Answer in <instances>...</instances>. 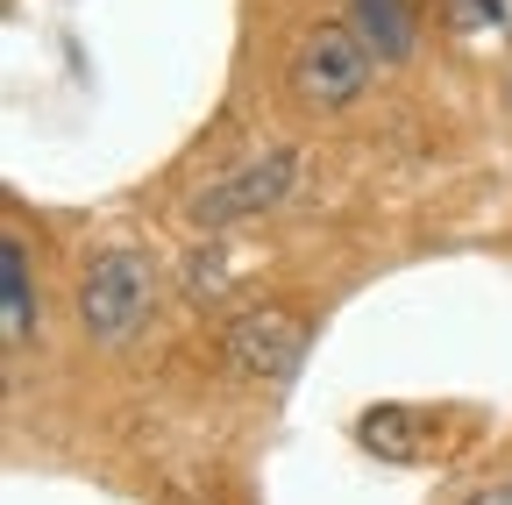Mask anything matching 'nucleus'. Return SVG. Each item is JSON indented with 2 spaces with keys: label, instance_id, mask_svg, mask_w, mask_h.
Masks as SVG:
<instances>
[{
  "label": "nucleus",
  "instance_id": "f257e3e1",
  "mask_svg": "<svg viewBox=\"0 0 512 505\" xmlns=\"http://www.w3.org/2000/svg\"><path fill=\"white\" fill-rule=\"evenodd\" d=\"M157 292H164V271L150 249L136 242H114V249H93L79 264V285H72V313H79V335L93 349H121L150 328L157 313Z\"/></svg>",
  "mask_w": 512,
  "mask_h": 505
},
{
  "label": "nucleus",
  "instance_id": "423d86ee",
  "mask_svg": "<svg viewBox=\"0 0 512 505\" xmlns=\"http://www.w3.org/2000/svg\"><path fill=\"white\" fill-rule=\"evenodd\" d=\"M36 335V285H29V242L8 228L0 235V342L22 349Z\"/></svg>",
  "mask_w": 512,
  "mask_h": 505
},
{
  "label": "nucleus",
  "instance_id": "20e7f679",
  "mask_svg": "<svg viewBox=\"0 0 512 505\" xmlns=\"http://www.w3.org/2000/svg\"><path fill=\"white\" fill-rule=\"evenodd\" d=\"M228 370L249 377V385H292V370L306 356V321L285 306H249L228 321V342H221Z\"/></svg>",
  "mask_w": 512,
  "mask_h": 505
},
{
  "label": "nucleus",
  "instance_id": "0eeeda50",
  "mask_svg": "<svg viewBox=\"0 0 512 505\" xmlns=\"http://www.w3.org/2000/svg\"><path fill=\"white\" fill-rule=\"evenodd\" d=\"M349 22L363 29V43L384 65H406L413 57V8L406 0H349Z\"/></svg>",
  "mask_w": 512,
  "mask_h": 505
},
{
  "label": "nucleus",
  "instance_id": "7ed1b4c3",
  "mask_svg": "<svg viewBox=\"0 0 512 505\" xmlns=\"http://www.w3.org/2000/svg\"><path fill=\"white\" fill-rule=\"evenodd\" d=\"M292 185H299V150H285V143H278V150H256V157H242L235 171L207 178L200 193L185 200V221L200 228V235H228V228H242V221H256V214L285 207Z\"/></svg>",
  "mask_w": 512,
  "mask_h": 505
},
{
  "label": "nucleus",
  "instance_id": "9d476101",
  "mask_svg": "<svg viewBox=\"0 0 512 505\" xmlns=\"http://www.w3.org/2000/svg\"><path fill=\"white\" fill-rule=\"evenodd\" d=\"M456 505H512V484H470Z\"/></svg>",
  "mask_w": 512,
  "mask_h": 505
},
{
  "label": "nucleus",
  "instance_id": "39448f33",
  "mask_svg": "<svg viewBox=\"0 0 512 505\" xmlns=\"http://www.w3.org/2000/svg\"><path fill=\"white\" fill-rule=\"evenodd\" d=\"M356 441H363L370 456H384V463H427L441 449V427L420 406H370L356 420Z\"/></svg>",
  "mask_w": 512,
  "mask_h": 505
},
{
  "label": "nucleus",
  "instance_id": "6e6552de",
  "mask_svg": "<svg viewBox=\"0 0 512 505\" xmlns=\"http://www.w3.org/2000/svg\"><path fill=\"white\" fill-rule=\"evenodd\" d=\"M456 36H512V0H448Z\"/></svg>",
  "mask_w": 512,
  "mask_h": 505
},
{
  "label": "nucleus",
  "instance_id": "9b49d317",
  "mask_svg": "<svg viewBox=\"0 0 512 505\" xmlns=\"http://www.w3.org/2000/svg\"><path fill=\"white\" fill-rule=\"evenodd\" d=\"M505 107H512V72H505Z\"/></svg>",
  "mask_w": 512,
  "mask_h": 505
},
{
  "label": "nucleus",
  "instance_id": "f03ea898",
  "mask_svg": "<svg viewBox=\"0 0 512 505\" xmlns=\"http://www.w3.org/2000/svg\"><path fill=\"white\" fill-rule=\"evenodd\" d=\"M377 65H384V57L363 43L356 22H313V29L292 43V57H285V93H292V107H306V114H349V107L370 93Z\"/></svg>",
  "mask_w": 512,
  "mask_h": 505
},
{
  "label": "nucleus",
  "instance_id": "1a4fd4ad",
  "mask_svg": "<svg viewBox=\"0 0 512 505\" xmlns=\"http://www.w3.org/2000/svg\"><path fill=\"white\" fill-rule=\"evenodd\" d=\"M221 285H228L221 249H192V257H185V292H192V299H214Z\"/></svg>",
  "mask_w": 512,
  "mask_h": 505
}]
</instances>
